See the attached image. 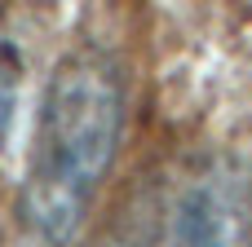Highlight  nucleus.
<instances>
[{
    "label": "nucleus",
    "instance_id": "nucleus-1",
    "mask_svg": "<svg viewBox=\"0 0 252 247\" xmlns=\"http://www.w3.org/2000/svg\"><path fill=\"white\" fill-rule=\"evenodd\" d=\"M124 141V75L102 49H71L44 80L18 225L35 247H71Z\"/></svg>",
    "mask_w": 252,
    "mask_h": 247
},
{
    "label": "nucleus",
    "instance_id": "nucleus-2",
    "mask_svg": "<svg viewBox=\"0 0 252 247\" xmlns=\"http://www.w3.org/2000/svg\"><path fill=\"white\" fill-rule=\"evenodd\" d=\"M128 247H252V172L208 155L173 172L151 199Z\"/></svg>",
    "mask_w": 252,
    "mask_h": 247
},
{
    "label": "nucleus",
    "instance_id": "nucleus-3",
    "mask_svg": "<svg viewBox=\"0 0 252 247\" xmlns=\"http://www.w3.org/2000/svg\"><path fill=\"white\" fill-rule=\"evenodd\" d=\"M13 110H18V53L0 35V150L13 133Z\"/></svg>",
    "mask_w": 252,
    "mask_h": 247
}]
</instances>
